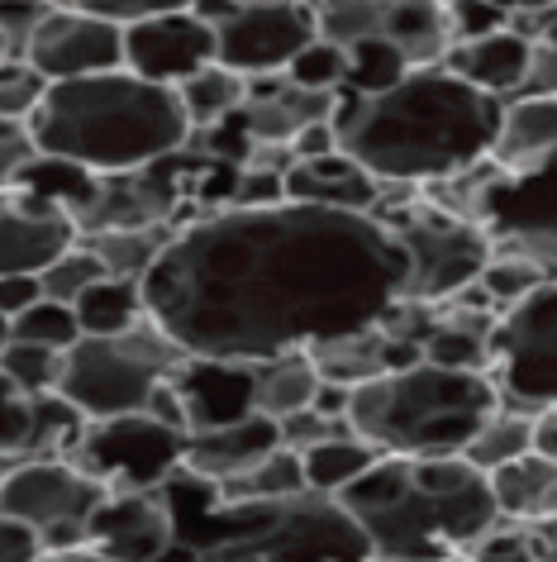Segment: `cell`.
<instances>
[{"mask_svg":"<svg viewBox=\"0 0 557 562\" xmlns=\"http://www.w3.org/2000/svg\"><path fill=\"white\" fill-rule=\"evenodd\" d=\"M181 224H158V229H115V234H77L81 248H91V258L105 267V277L120 281H144L152 262L162 258V248L172 244Z\"/></svg>","mask_w":557,"mask_h":562,"instance_id":"obj_29","label":"cell"},{"mask_svg":"<svg viewBox=\"0 0 557 562\" xmlns=\"http://www.w3.org/2000/svg\"><path fill=\"white\" fill-rule=\"evenodd\" d=\"M534 453L557 462V405H553V411L534 415Z\"/></svg>","mask_w":557,"mask_h":562,"instance_id":"obj_51","label":"cell"},{"mask_svg":"<svg viewBox=\"0 0 557 562\" xmlns=\"http://www.w3.org/2000/svg\"><path fill=\"white\" fill-rule=\"evenodd\" d=\"M38 562H110V558L91 553V548H72V553H44Z\"/></svg>","mask_w":557,"mask_h":562,"instance_id":"obj_53","label":"cell"},{"mask_svg":"<svg viewBox=\"0 0 557 562\" xmlns=\"http://www.w3.org/2000/svg\"><path fill=\"white\" fill-rule=\"evenodd\" d=\"M219 501H286V496H300L305 491V468H300V453H291V448H276L258 462V468H248L243 476H234V482L215 486Z\"/></svg>","mask_w":557,"mask_h":562,"instance_id":"obj_33","label":"cell"},{"mask_svg":"<svg viewBox=\"0 0 557 562\" xmlns=\"http://www.w3.org/2000/svg\"><path fill=\"white\" fill-rule=\"evenodd\" d=\"M10 339H15V344H34V348H48V353H67V348L81 344V325H77L72 305L38 301L20 319H10Z\"/></svg>","mask_w":557,"mask_h":562,"instance_id":"obj_37","label":"cell"},{"mask_svg":"<svg viewBox=\"0 0 557 562\" xmlns=\"http://www.w3.org/2000/svg\"><path fill=\"white\" fill-rule=\"evenodd\" d=\"M382 38L410 63V72H420V67H439L443 58H448V48H453L448 15H443L439 0H386Z\"/></svg>","mask_w":557,"mask_h":562,"instance_id":"obj_25","label":"cell"},{"mask_svg":"<svg viewBox=\"0 0 557 562\" xmlns=\"http://www.w3.org/2000/svg\"><path fill=\"white\" fill-rule=\"evenodd\" d=\"M219 63L239 77H276L315 44V10L305 0H239V10L215 30Z\"/></svg>","mask_w":557,"mask_h":562,"instance_id":"obj_13","label":"cell"},{"mask_svg":"<svg viewBox=\"0 0 557 562\" xmlns=\"http://www.w3.org/2000/svg\"><path fill=\"white\" fill-rule=\"evenodd\" d=\"M5 344H10V325L0 319V353H5Z\"/></svg>","mask_w":557,"mask_h":562,"instance_id":"obj_55","label":"cell"},{"mask_svg":"<svg viewBox=\"0 0 557 562\" xmlns=\"http://www.w3.org/2000/svg\"><path fill=\"white\" fill-rule=\"evenodd\" d=\"M491 5H500L505 15H548V10H557V0H491Z\"/></svg>","mask_w":557,"mask_h":562,"instance_id":"obj_52","label":"cell"},{"mask_svg":"<svg viewBox=\"0 0 557 562\" xmlns=\"http://www.w3.org/2000/svg\"><path fill=\"white\" fill-rule=\"evenodd\" d=\"M286 181V201L296 205H319V210H348V215H372L382 201V181L367 172L362 162H353L348 153H329V158L310 162H291Z\"/></svg>","mask_w":557,"mask_h":562,"instance_id":"obj_22","label":"cell"},{"mask_svg":"<svg viewBox=\"0 0 557 562\" xmlns=\"http://www.w3.org/2000/svg\"><path fill=\"white\" fill-rule=\"evenodd\" d=\"M181 362H186V353H181L152 319H144V325L129 334L81 339L77 348H67L58 396L72 405L87 425L144 415L152 391L172 382L181 372Z\"/></svg>","mask_w":557,"mask_h":562,"instance_id":"obj_8","label":"cell"},{"mask_svg":"<svg viewBox=\"0 0 557 562\" xmlns=\"http://www.w3.org/2000/svg\"><path fill=\"white\" fill-rule=\"evenodd\" d=\"M315 391H319V372H315L310 353H286V358L258 362V376H253V411L282 425V419H291L296 411H310V405H315Z\"/></svg>","mask_w":557,"mask_h":562,"instance_id":"obj_27","label":"cell"},{"mask_svg":"<svg viewBox=\"0 0 557 562\" xmlns=\"http://www.w3.org/2000/svg\"><path fill=\"white\" fill-rule=\"evenodd\" d=\"M305 353H310L319 382H325V386H343V391L372 382V376L406 372V368H414V362H424L420 348L386 339L377 325L362 329V334H343V339H329V344H315V348H305Z\"/></svg>","mask_w":557,"mask_h":562,"instance_id":"obj_23","label":"cell"},{"mask_svg":"<svg viewBox=\"0 0 557 562\" xmlns=\"http://www.w3.org/2000/svg\"><path fill=\"white\" fill-rule=\"evenodd\" d=\"M557 153V95H524V101L505 105L500 120L491 162L500 167H524Z\"/></svg>","mask_w":557,"mask_h":562,"instance_id":"obj_26","label":"cell"},{"mask_svg":"<svg viewBox=\"0 0 557 562\" xmlns=\"http://www.w3.org/2000/svg\"><path fill=\"white\" fill-rule=\"evenodd\" d=\"M377 448L357 434H339V439L319 443V448H305L300 453V468H305V491H319V496H333L339 501L357 476H367L377 468Z\"/></svg>","mask_w":557,"mask_h":562,"instance_id":"obj_30","label":"cell"},{"mask_svg":"<svg viewBox=\"0 0 557 562\" xmlns=\"http://www.w3.org/2000/svg\"><path fill=\"white\" fill-rule=\"evenodd\" d=\"M443 15H448L453 44H477V38H486V34L510 30V15L500 5H491V0H448Z\"/></svg>","mask_w":557,"mask_h":562,"instance_id":"obj_44","label":"cell"},{"mask_svg":"<svg viewBox=\"0 0 557 562\" xmlns=\"http://www.w3.org/2000/svg\"><path fill=\"white\" fill-rule=\"evenodd\" d=\"M211 63H219V38L196 10L124 24V72L144 77L152 87L177 91Z\"/></svg>","mask_w":557,"mask_h":562,"instance_id":"obj_14","label":"cell"},{"mask_svg":"<svg viewBox=\"0 0 557 562\" xmlns=\"http://www.w3.org/2000/svg\"><path fill=\"white\" fill-rule=\"evenodd\" d=\"M177 95H181V110H186V124H191V130H211V124L229 120L234 110L243 105L248 77L229 72L225 63H211L205 72H196L191 81H181Z\"/></svg>","mask_w":557,"mask_h":562,"instance_id":"obj_31","label":"cell"},{"mask_svg":"<svg viewBox=\"0 0 557 562\" xmlns=\"http://www.w3.org/2000/svg\"><path fill=\"white\" fill-rule=\"evenodd\" d=\"M10 391H15V386H10V382H5V376H0V401H5V396H10ZM0 476H5V468H0Z\"/></svg>","mask_w":557,"mask_h":562,"instance_id":"obj_56","label":"cell"},{"mask_svg":"<svg viewBox=\"0 0 557 562\" xmlns=\"http://www.w3.org/2000/svg\"><path fill=\"white\" fill-rule=\"evenodd\" d=\"M406 77H410V63L400 58V53L386 44V38H367V44L348 48V81H343V91H353V95H382V91L400 87Z\"/></svg>","mask_w":557,"mask_h":562,"instance_id":"obj_35","label":"cell"},{"mask_svg":"<svg viewBox=\"0 0 557 562\" xmlns=\"http://www.w3.org/2000/svg\"><path fill=\"white\" fill-rule=\"evenodd\" d=\"M77 244V224L20 191H0V277H38Z\"/></svg>","mask_w":557,"mask_h":562,"instance_id":"obj_17","label":"cell"},{"mask_svg":"<svg viewBox=\"0 0 557 562\" xmlns=\"http://www.w3.org/2000/svg\"><path fill=\"white\" fill-rule=\"evenodd\" d=\"M186 110L172 87H152L134 72H101L58 81L30 115L34 153L72 162L91 177L144 172L186 148Z\"/></svg>","mask_w":557,"mask_h":562,"instance_id":"obj_4","label":"cell"},{"mask_svg":"<svg viewBox=\"0 0 557 562\" xmlns=\"http://www.w3.org/2000/svg\"><path fill=\"white\" fill-rule=\"evenodd\" d=\"M505 105L443 67H420L382 95L339 91L333 138L382 187H439L491 158Z\"/></svg>","mask_w":557,"mask_h":562,"instance_id":"obj_2","label":"cell"},{"mask_svg":"<svg viewBox=\"0 0 557 562\" xmlns=\"http://www.w3.org/2000/svg\"><path fill=\"white\" fill-rule=\"evenodd\" d=\"M286 77L296 81L300 91H343V81H348V53L325 44V38H315V44H305L296 53V63L286 67Z\"/></svg>","mask_w":557,"mask_h":562,"instance_id":"obj_40","label":"cell"},{"mask_svg":"<svg viewBox=\"0 0 557 562\" xmlns=\"http://www.w3.org/2000/svg\"><path fill=\"white\" fill-rule=\"evenodd\" d=\"M44 301V286H38V277H0V319H20L30 305Z\"/></svg>","mask_w":557,"mask_h":562,"instance_id":"obj_49","label":"cell"},{"mask_svg":"<svg viewBox=\"0 0 557 562\" xmlns=\"http://www.w3.org/2000/svg\"><path fill=\"white\" fill-rule=\"evenodd\" d=\"M372 220H382L386 229L400 238L410 258V301L424 305H448L463 296L471 281L481 277V267L491 262V238H486L471 220H457L448 210H439L424 191L410 187H386Z\"/></svg>","mask_w":557,"mask_h":562,"instance_id":"obj_9","label":"cell"},{"mask_svg":"<svg viewBox=\"0 0 557 562\" xmlns=\"http://www.w3.org/2000/svg\"><path fill=\"white\" fill-rule=\"evenodd\" d=\"M524 453H534V415H520V411H505V405H500V411L477 429V439L467 443L463 458L481 476H491L500 468H510V462H520Z\"/></svg>","mask_w":557,"mask_h":562,"instance_id":"obj_32","label":"cell"},{"mask_svg":"<svg viewBox=\"0 0 557 562\" xmlns=\"http://www.w3.org/2000/svg\"><path fill=\"white\" fill-rule=\"evenodd\" d=\"M491 382L500 405L538 415L557 405V281L500 315L491 334Z\"/></svg>","mask_w":557,"mask_h":562,"instance_id":"obj_10","label":"cell"},{"mask_svg":"<svg viewBox=\"0 0 557 562\" xmlns=\"http://www.w3.org/2000/svg\"><path fill=\"white\" fill-rule=\"evenodd\" d=\"M253 362H205V358H186L181 372L172 376V391L186 411V434H205V429H225L239 419L258 415L253 411Z\"/></svg>","mask_w":557,"mask_h":562,"instance_id":"obj_18","label":"cell"},{"mask_svg":"<svg viewBox=\"0 0 557 562\" xmlns=\"http://www.w3.org/2000/svg\"><path fill=\"white\" fill-rule=\"evenodd\" d=\"M24 63L34 67L48 87L58 81H81L124 67V30L110 20L81 15V10H53L30 38Z\"/></svg>","mask_w":557,"mask_h":562,"instance_id":"obj_15","label":"cell"},{"mask_svg":"<svg viewBox=\"0 0 557 562\" xmlns=\"http://www.w3.org/2000/svg\"><path fill=\"white\" fill-rule=\"evenodd\" d=\"M282 448V429L268 415H248L239 425L225 429H205V434H186V453H181V468L211 486H225L234 476H243L248 468H258L268 453Z\"/></svg>","mask_w":557,"mask_h":562,"instance_id":"obj_20","label":"cell"},{"mask_svg":"<svg viewBox=\"0 0 557 562\" xmlns=\"http://www.w3.org/2000/svg\"><path fill=\"white\" fill-rule=\"evenodd\" d=\"M339 110V91H300L286 72L253 77L234 120L248 130L253 144H291L310 124H329Z\"/></svg>","mask_w":557,"mask_h":562,"instance_id":"obj_19","label":"cell"},{"mask_svg":"<svg viewBox=\"0 0 557 562\" xmlns=\"http://www.w3.org/2000/svg\"><path fill=\"white\" fill-rule=\"evenodd\" d=\"M138 286L186 358L258 368L372 329L410 291V258L382 220L282 201L186 220Z\"/></svg>","mask_w":557,"mask_h":562,"instance_id":"obj_1","label":"cell"},{"mask_svg":"<svg viewBox=\"0 0 557 562\" xmlns=\"http://www.w3.org/2000/svg\"><path fill=\"white\" fill-rule=\"evenodd\" d=\"M448 77L467 81L471 91L481 95H496L500 105H510L520 87L528 81V67H534V44L520 38L514 30H500V34H486L477 44H453L448 58L439 63Z\"/></svg>","mask_w":557,"mask_h":562,"instance_id":"obj_21","label":"cell"},{"mask_svg":"<svg viewBox=\"0 0 557 562\" xmlns=\"http://www.w3.org/2000/svg\"><path fill=\"white\" fill-rule=\"evenodd\" d=\"M463 562H543L538 553V543H534V533H524V529H510V525H500L491 539H481Z\"/></svg>","mask_w":557,"mask_h":562,"instance_id":"obj_46","label":"cell"},{"mask_svg":"<svg viewBox=\"0 0 557 562\" xmlns=\"http://www.w3.org/2000/svg\"><path fill=\"white\" fill-rule=\"evenodd\" d=\"M543 281H548V277H543V267H534L528 258H514V252H491V262L481 267L477 286H481V296L496 305V315H505L520 301L534 296Z\"/></svg>","mask_w":557,"mask_h":562,"instance_id":"obj_36","label":"cell"},{"mask_svg":"<svg viewBox=\"0 0 557 562\" xmlns=\"http://www.w3.org/2000/svg\"><path fill=\"white\" fill-rule=\"evenodd\" d=\"M339 505L372 562H463L500 529L491 482L467 458H377Z\"/></svg>","mask_w":557,"mask_h":562,"instance_id":"obj_3","label":"cell"},{"mask_svg":"<svg viewBox=\"0 0 557 562\" xmlns=\"http://www.w3.org/2000/svg\"><path fill=\"white\" fill-rule=\"evenodd\" d=\"M38 558H44L38 533L30 525H20V519L0 515V562H38Z\"/></svg>","mask_w":557,"mask_h":562,"instance_id":"obj_48","label":"cell"},{"mask_svg":"<svg viewBox=\"0 0 557 562\" xmlns=\"http://www.w3.org/2000/svg\"><path fill=\"white\" fill-rule=\"evenodd\" d=\"M58 10H81V15L110 20V24H138L152 15H177V10H191L196 0H53Z\"/></svg>","mask_w":557,"mask_h":562,"instance_id":"obj_42","label":"cell"},{"mask_svg":"<svg viewBox=\"0 0 557 562\" xmlns=\"http://www.w3.org/2000/svg\"><path fill=\"white\" fill-rule=\"evenodd\" d=\"M53 10H58L53 0H0V44H5V58H24L30 53V38Z\"/></svg>","mask_w":557,"mask_h":562,"instance_id":"obj_43","label":"cell"},{"mask_svg":"<svg viewBox=\"0 0 557 562\" xmlns=\"http://www.w3.org/2000/svg\"><path fill=\"white\" fill-rule=\"evenodd\" d=\"M0 376H5L20 396H53V391H58V376H62V353H48V348L10 339L5 353H0Z\"/></svg>","mask_w":557,"mask_h":562,"instance_id":"obj_38","label":"cell"},{"mask_svg":"<svg viewBox=\"0 0 557 562\" xmlns=\"http://www.w3.org/2000/svg\"><path fill=\"white\" fill-rule=\"evenodd\" d=\"M158 496L172 510L177 543L196 562H372V548L333 496L300 491L286 501H219L186 468Z\"/></svg>","mask_w":557,"mask_h":562,"instance_id":"obj_5","label":"cell"},{"mask_svg":"<svg viewBox=\"0 0 557 562\" xmlns=\"http://www.w3.org/2000/svg\"><path fill=\"white\" fill-rule=\"evenodd\" d=\"M172 543H177V525L158 491L105 496L87 525V548L110 562H158Z\"/></svg>","mask_w":557,"mask_h":562,"instance_id":"obj_16","label":"cell"},{"mask_svg":"<svg viewBox=\"0 0 557 562\" xmlns=\"http://www.w3.org/2000/svg\"><path fill=\"white\" fill-rule=\"evenodd\" d=\"M524 533H528V529H524ZM534 543H538L543 562H557V525H553V529H543V533H534Z\"/></svg>","mask_w":557,"mask_h":562,"instance_id":"obj_54","label":"cell"},{"mask_svg":"<svg viewBox=\"0 0 557 562\" xmlns=\"http://www.w3.org/2000/svg\"><path fill=\"white\" fill-rule=\"evenodd\" d=\"M386 0H319L315 5V34L333 48H357L367 38H382Z\"/></svg>","mask_w":557,"mask_h":562,"instance_id":"obj_34","label":"cell"},{"mask_svg":"<svg viewBox=\"0 0 557 562\" xmlns=\"http://www.w3.org/2000/svg\"><path fill=\"white\" fill-rule=\"evenodd\" d=\"M81 339H110V334H129L148 319L144 305V286L138 281H120V277H101L95 286L81 291V301L72 305Z\"/></svg>","mask_w":557,"mask_h":562,"instance_id":"obj_28","label":"cell"},{"mask_svg":"<svg viewBox=\"0 0 557 562\" xmlns=\"http://www.w3.org/2000/svg\"><path fill=\"white\" fill-rule=\"evenodd\" d=\"M424 195L448 215L477 224L491 238V252L528 258L557 281V153L524 167L486 158L463 177L424 187Z\"/></svg>","mask_w":557,"mask_h":562,"instance_id":"obj_7","label":"cell"},{"mask_svg":"<svg viewBox=\"0 0 557 562\" xmlns=\"http://www.w3.org/2000/svg\"><path fill=\"white\" fill-rule=\"evenodd\" d=\"M500 411L491 372H448L414 362L348 391V425L382 458H463Z\"/></svg>","mask_w":557,"mask_h":562,"instance_id":"obj_6","label":"cell"},{"mask_svg":"<svg viewBox=\"0 0 557 562\" xmlns=\"http://www.w3.org/2000/svg\"><path fill=\"white\" fill-rule=\"evenodd\" d=\"M486 482H491L500 525L528 529V533H543L557 525V462L524 453L520 462L491 472Z\"/></svg>","mask_w":557,"mask_h":562,"instance_id":"obj_24","label":"cell"},{"mask_svg":"<svg viewBox=\"0 0 557 562\" xmlns=\"http://www.w3.org/2000/svg\"><path fill=\"white\" fill-rule=\"evenodd\" d=\"M105 277V267L91 258V248H81V238L72 248L62 252L58 262H48L44 272H38V286H44V301H58V305H77L81 291L95 286V281Z\"/></svg>","mask_w":557,"mask_h":562,"instance_id":"obj_39","label":"cell"},{"mask_svg":"<svg viewBox=\"0 0 557 562\" xmlns=\"http://www.w3.org/2000/svg\"><path fill=\"white\" fill-rule=\"evenodd\" d=\"M110 491L91 482L81 468L67 458H44V462H20L0 476V515L20 519L38 533L44 553H72L87 548V525Z\"/></svg>","mask_w":557,"mask_h":562,"instance_id":"obj_11","label":"cell"},{"mask_svg":"<svg viewBox=\"0 0 557 562\" xmlns=\"http://www.w3.org/2000/svg\"><path fill=\"white\" fill-rule=\"evenodd\" d=\"M291 153H296V162H310V158H329V153H339V138H333V120L300 130L296 138H291Z\"/></svg>","mask_w":557,"mask_h":562,"instance_id":"obj_50","label":"cell"},{"mask_svg":"<svg viewBox=\"0 0 557 562\" xmlns=\"http://www.w3.org/2000/svg\"><path fill=\"white\" fill-rule=\"evenodd\" d=\"M282 448H291V453H305V448H319V443H329V439H339V434H353V425L348 419H333L325 411H296L291 419H282Z\"/></svg>","mask_w":557,"mask_h":562,"instance_id":"obj_45","label":"cell"},{"mask_svg":"<svg viewBox=\"0 0 557 562\" xmlns=\"http://www.w3.org/2000/svg\"><path fill=\"white\" fill-rule=\"evenodd\" d=\"M181 453L186 434L158 425L152 415H124L81 429L67 462L101 482L110 496H129V491H162L181 468Z\"/></svg>","mask_w":557,"mask_h":562,"instance_id":"obj_12","label":"cell"},{"mask_svg":"<svg viewBox=\"0 0 557 562\" xmlns=\"http://www.w3.org/2000/svg\"><path fill=\"white\" fill-rule=\"evenodd\" d=\"M524 95H557V20L534 38V67H528V81L514 101H524Z\"/></svg>","mask_w":557,"mask_h":562,"instance_id":"obj_47","label":"cell"},{"mask_svg":"<svg viewBox=\"0 0 557 562\" xmlns=\"http://www.w3.org/2000/svg\"><path fill=\"white\" fill-rule=\"evenodd\" d=\"M439 5H448V0H439Z\"/></svg>","mask_w":557,"mask_h":562,"instance_id":"obj_57","label":"cell"},{"mask_svg":"<svg viewBox=\"0 0 557 562\" xmlns=\"http://www.w3.org/2000/svg\"><path fill=\"white\" fill-rule=\"evenodd\" d=\"M44 95H48V81L38 77L24 58H5V63H0V120L30 124V115L38 110Z\"/></svg>","mask_w":557,"mask_h":562,"instance_id":"obj_41","label":"cell"}]
</instances>
